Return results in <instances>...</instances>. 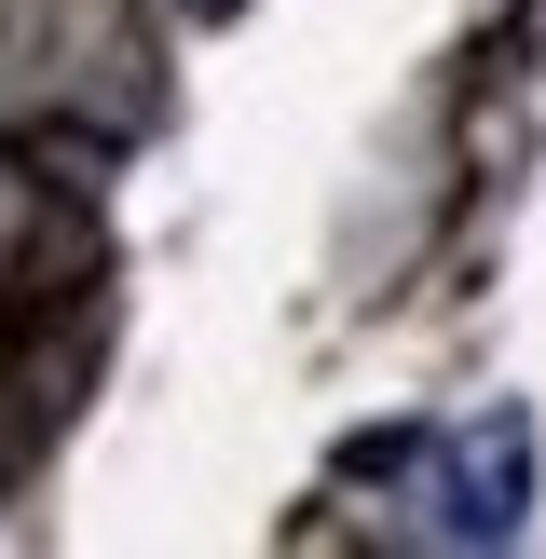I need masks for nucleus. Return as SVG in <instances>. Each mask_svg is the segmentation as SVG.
I'll list each match as a JSON object with an SVG mask.
<instances>
[]
</instances>
